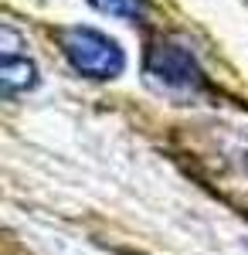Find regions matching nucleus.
I'll return each mask as SVG.
<instances>
[{
    "instance_id": "f257e3e1",
    "label": "nucleus",
    "mask_w": 248,
    "mask_h": 255,
    "mask_svg": "<svg viewBox=\"0 0 248 255\" xmlns=\"http://www.w3.org/2000/svg\"><path fill=\"white\" fill-rule=\"evenodd\" d=\"M146 82L160 96L170 99H197L204 92V72L191 48L177 41H156L146 51Z\"/></svg>"
},
{
    "instance_id": "20e7f679",
    "label": "nucleus",
    "mask_w": 248,
    "mask_h": 255,
    "mask_svg": "<svg viewBox=\"0 0 248 255\" xmlns=\"http://www.w3.org/2000/svg\"><path fill=\"white\" fill-rule=\"evenodd\" d=\"M96 10L109 14V17H123V20H139L146 14V3L143 0H89Z\"/></svg>"
},
{
    "instance_id": "7ed1b4c3",
    "label": "nucleus",
    "mask_w": 248,
    "mask_h": 255,
    "mask_svg": "<svg viewBox=\"0 0 248 255\" xmlns=\"http://www.w3.org/2000/svg\"><path fill=\"white\" fill-rule=\"evenodd\" d=\"M38 85V68L34 61L27 58H17V55H3V72H0V89L3 96H17V92H27Z\"/></svg>"
},
{
    "instance_id": "f03ea898",
    "label": "nucleus",
    "mask_w": 248,
    "mask_h": 255,
    "mask_svg": "<svg viewBox=\"0 0 248 255\" xmlns=\"http://www.w3.org/2000/svg\"><path fill=\"white\" fill-rule=\"evenodd\" d=\"M58 41H61L68 65L85 79L106 82L123 75V68H126V55H123L119 41L96 31V27H65Z\"/></svg>"
}]
</instances>
